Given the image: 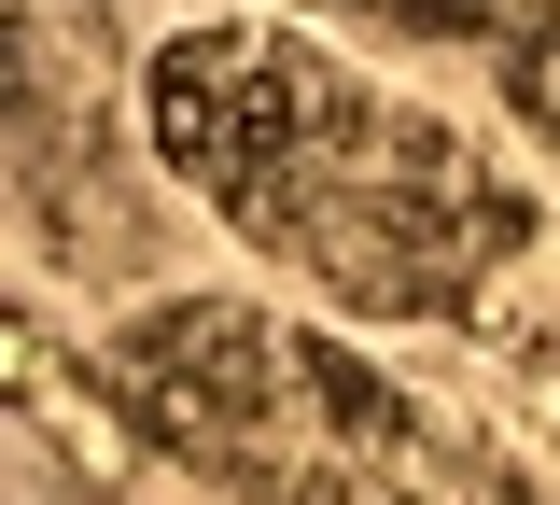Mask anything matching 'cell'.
Returning a JSON list of instances; mask_svg holds the SVG:
<instances>
[{"mask_svg":"<svg viewBox=\"0 0 560 505\" xmlns=\"http://www.w3.org/2000/svg\"><path fill=\"white\" fill-rule=\"evenodd\" d=\"M323 14H350V28H393V43H477L504 28V0H323Z\"/></svg>","mask_w":560,"mask_h":505,"instance_id":"3","label":"cell"},{"mask_svg":"<svg viewBox=\"0 0 560 505\" xmlns=\"http://www.w3.org/2000/svg\"><path fill=\"white\" fill-rule=\"evenodd\" d=\"M140 141L238 253L337 323H463L533 239V183L434 99L350 71L280 14H197L140 57Z\"/></svg>","mask_w":560,"mask_h":505,"instance_id":"1","label":"cell"},{"mask_svg":"<svg viewBox=\"0 0 560 505\" xmlns=\"http://www.w3.org/2000/svg\"><path fill=\"white\" fill-rule=\"evenodd\" d=\"M98 393L140 449L197 463L238 505H448V449L407 379L308 309L253 295H154L98 337Z\"/></svg>","mask_w":560,"mask_h":505,"instance_id":"2","label":"cell"}]
</instances>
